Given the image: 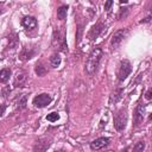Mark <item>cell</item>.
<instances>
[{
    "mask_svg": "<svg viewBox=\"0 0 152 152\" xmlns=\"http://www.w3.org/2000/svg\"><path fill=\"white\" fill-rule=\"evenodd\" d=\"M102 56H103V51L100 48H94L89 52V55L87 57V61H86V64H84V70L88 75H93V74L96 72Z\"/></svg>",
    "mask_w": 152,
    "mask_h": 152,
    "instance_id": "1",
    "label": "cell"
},
{
    "mask_svg": "<svg viewBox=\"0 0 152 152\" xmlns=\"http://www.w3.org/2000/svg\"><path fill=\"white\" fill-rule=\"evenodd\" d=\"M127 120H128V114H127V108L124 107V108H120L115 116H114V127L116 131L121 132L126 128V125H127Z\"/></svg>",
    "mask_w": 152,
    "mask_h": 152,
    "instance_id": "2",
    "label": "cell"
},
{
    "mask_svg": "<svg viewBox=\"0 0 152 152\" xmlns=\"http://www.w3.org/2000/svg\"><path fill=\"white\" fill-rule=\"evenodd\" d=\"M132 71V65H131V62L128 59H124L121 61L120 65H119V69H118V80L119 81H125L127 78V76L131 74Z\"/></svg>",
    "mask_w": 152,
    "mask_h": 152,
    "instance_id": "3",
    "label": "cell"
},
{
    "mask_svg": "<svg viewBox=\"0 0 152 152\" xmlns=\"http://www.w3.org/2000/svg\"><path fill=\"white\" fill-rule=\"evenodd\" d=\"M52 101V97L50 94H46V93H43V94H39V95H36L32 100V103L34 107L37 108H44L46 107L48 104H50Z\"/></svg>",
    "mask_w": 152,
    "mask_h": 152,
    "instance_id": "4",
    "label": "cell"
},
{
    "mask_svg": "<svg viewBox=\"0 0 152 152\" xmlns=\"http://www.w3.org/2000/svg\"><path fill=\"white\" fill-rule=\"evenodd\" d=\"M127 36V30L125 28H121V30H118L110 38V48L112 49H118L119 45L124 42V39L126 38Z\"/></svg>",
    "mask_w": 152,
    "mask_h": 152,
    "instance_id": "5",
    "label": "cell"
},
{
    "mask_svg": "<svg viewBox=\"0 0 152 152\" xmlns=\"http://www.w3.org/2000/svg\"><path fill=\"white\" fill-rule=\"evenodd\" d=\"M50 145H51V139L48 137H42L33 145V151L34 152H46L48 148L50 147Z\"/></svg>",
    "mask_w": 152,
    "mask_h": 152,
    "instance_id": "6",
    "label": "cell"
},
{
    "mask_svg": "<svg viewBox=\"0 0 152 152\" xmlns=\"http://www.w3.org/2000/svg\"><path fill=\"white\" fill-rule=\"evenodd\" d=\"M21 26L26 30V31H33L37 28L38 26V21L34 17H31V15H26L21 19Z\"/></svg>",
    "mask_w": 152,
    "mask_h": 152,
    "instance_id": "7",
    "label": "cell"
},
{
    "mask_svg": "<svg viewBox=\"0 0 152 152\" xmlns=\"http://www.w3.org/2000/svg\"><path fill=\"white\" fill-rule=\"evenodd\" d=\"M109 141L110 139L109 138H106V137H102V138H97L95 140H93L90 142V148L93 151H99L101 148H104L106 146L109 145Z\"/></svg>",
    "mask_w": 152,
    "mask_h": 152,
    "instance_id": "8",
    "label": "cell"
},
{
    "mask_svg": "<svg viewBox=\"0 0 152 152\" xmlns=\"http://www.w3.org/2000/svg\"><path fill=\"white\" fill-rule=\"evenodd\" d=\"M103 28H104V25H103V23H101V21H99V23H96L95 25H93L91 28H90V31H89V33H88L89 39H90V40H95V39L102 33Z\"/></svg>",
    "mask_w": 152,
    "mask_h": 152,
    "instance_id": "9",
    "label": "cell"
},
{
    "mask_svg": "<svg viewBox=\"0 0 152 152\" xmlns=\"http://www.w3.org/2000/svg\"><path fill=\"white\" fill-rule=\"evenodd\" d=\"M144 112H145V106L142 103L138 104L135 110H134V126H139L142 120H144Z\"/></svg>",
    "mask_w": 152,
    "mask_h": 152,
    "instance_id": "10",
    "label": "cell"
},
{
    "mask_svg": "<svg viewBox=\"0 0 152 152\" xmlns=\"http://www.w3.org/2000/svg\"><path fill=\"white\" fill-rule=\"evenodd\" d=\"M34 55H36L34 49H32V48H23L21 52L19 53V59L23 61V62H26V61H30Z\"/></svg>",
    "mask_w": 152,
    "mask_h": 152,
    "instance_id": "11",
    "label": "cell"
},
{
    "mask_svg": "<svg viewBox=\"0 0 152 152\" xmlns=\"http://www.w3.org/2000/svg\"><path fill=\"white\" fill-rule=\"evenodd\" d=\"M26 80H27V75L25 71H18L15 77H14V83L13 86L14 87H24V84L26 83Z\"/></svg>",
    "mask_w": 152,
    "mask_h": 152,
    "instance_id": "12",
    "label": "cell"
},
{
    "mask_svg": "<svg viewBox=\"0 0 152 152\" xmlns=\"http://www.w3.org/2000/svg\"><path fill=\"white\" fill-rule=\"evenodd\" d=\"M122 94H124V90H122L121 88L115 89V90L112 93L110 97H109V103H116L118 101H120L121 97H122Z\"/></svg>",
    "mask_w": 152,
    "mask_h": 152,
    "instance_id": "13",
    "label": "cell"
},
{
    "mask_svg": "<svg viewBox=\"0 0 152 152\" xmlns=\"http://www.w3.org/2000/svg\"><path fill=\"white\" fill-rule=\"evenodd\" d=\"M11 69L8 68H5V69H1L0 70V83H6L8 80H10V76H11Z\"/></svg>",
    "mask_w": 152,
    "mask_h": 152,
    "instance_id": "14",
    "label": "cell"
},
{
    "mask_svg": "<svg viewBox=\"0 0 152 152\" xmlns=\"http://www.w3.org/2000/svg\"><path fill=\"white\" fill-rule=\"evenodd\" d=\"M66 13H68V6L66 5H62L57 8V18L59 20H64L66 18Z\"/></svg>",
    "mask_w": 152,
    "mask_h": 152,
    "instance_id": "15",
    "label": "cell"
},
{
    "mask_svg": "<svg viewBox=\"0 0 152 152\" xmlns=\"http://www.w3.org/2000/svg\"><path fill=\"white\" fill-rule=\"evenodd\" d=\"M61 62H62V58L58 53H53L50 57V64H51L52 68H58L61 65Z\"/></svg>",
    "mask_w": 152,
    "mask_h": 152,
    "instance_id": "16",
    "label": "cell"
},
{
    "mask_svg": "<svg viewBox=\"0 0 152 152\" xmlns=\"http://www.w3.org/2000/svg\"><path fill=\"white\" fill-rule=\"evenodd\" d=\"M34 71H36V74H37L38 76H44V75L48 72L46 68H45L42 63H37V64H36V66H34Z\"/></svg>",
    "mask_w": 152,
    "mask_h": 152,
    "instance_id": "17",
    "label": "cell"
},
{
    "mask_svg": "<svg viewBox=\"0 0 152 152\" xmlns=\"http://www.w3.org/2000/svg\"><path fill=\"white\" fill-rule=\"evenodd\" d=\"M145 146H146L145 141L140 140V141H138V142H137V144L133 146V148H132V152H144V150H145Z\"/></svg>",
    "mask_w": 152,
    "mask_h": 152,
    "instance_id": "18",
    "label": "cell"
},
{
    "mask_svg": "<svg viewBox=\"0 0 152 152\" xmlns=\"http://www.w3.org/2000/svg\"><path fill=\"white\" fill-rule=\"evenodd\" d=\"M45 119H46L48 121H50V122H55V121L59 120V114H58L57 112H51V113H49V114L45 116Z\"/></svg>",
    "mask_w": 152,
    "mask_h": 152,
    "instance_id": "19",
    "label": "cell"
},
{
    "mask_svg": "<svg viewBox=\"0 0 152 152\" xmlns=\"http://www.w3.org/2000/svg\"><path fill=\"white\" fill-rule=\"evenodd\" d=\"M127 14H128V8L127 7H121L120 8V11H119V14H118V18H119V20H121V19H124V18H126L127 17Z\"/></svg>",
    "mask_w": 152,
    "mask_h": 152,
    "instance_id": "20",
    "label": "cell"
},
{
    "mask_svg": "<svg viewBox=\"0 0 152 152\" xmlns=\"http://www.w3.org/2000/svg\"><path fill=\"white\" fill-rule=\"evenodd\" d=\"M25 107H26V96H23L18 102V108L19 109H24Z\"/></svg>",
    "mask_w": 152,
    "mask_h": 152,
    "instance_id": "21",
    "label": "cell"
},
{
    "mask_svg": "<svg viewBox=\"0 0 152 152\" xmlns=\"http://www.w3.org/2000/svg\"><path fill=\"white\" fill-rule=\"evenodd\" d=\"M151 97H152V89L150 88V89L146 91V94H145V99H146V100H151Z\"/></svg>",
    "mask_w": 152,
    "mask_h": 152,
    "instance_id": "22",
    "label": "cell"
},
{
    "mask_svg": "<svg viewBox=\"0 0 152 152\" xmlns=\"http://www.w3.org/2000/svg\"><path fill=\"white\" fill-rule=\"evenodd\" d=\"M5 110H6V104H5V103L0 104V116H2V115H4Z\"/></svg>",
    "mask_w": 152,
    "mask_h": 152,
    "instance_id": "23",
    "label": "cell"
},
{
    "mask_svg": "<svg viewBox=\"0 0 152 152\" xmlns=\"http://www.w3.org/2000/svg\"><path fill=\"white\" fill-rule=\"evenodd\" d=\"M112 5H113V1H107V2L104 4V10H106V11H109V8H110Z\"/></svg>",
    "mask_w": 152,
    "mask_h": 152,
    "instance_id": "24",
    "label": "cell"
},
{
    "mask_svg": "<svg viewBox=\"0 0 152 152\" xmlns=\"http://www.w3.org/2000/svg\"><path fill=\"white\" fill-rule=\"evenodd\" d=\"M150 19H151V17H147V18L142 19V20H141V23H147V21H150Z\"/></svg>",
    "mask_w": 152,
    "mask_h": 152,
    "instance_id": "25",
    "label": "cell"
},
{
    "mask_svg": "<svg viewBox=\"0 0 152 152\" xmlns=\"http://www.w3.org/2000/svg\"><path fill=\"white\" fill-rule=\"evenodd\" d=\"M55 152H65L64 150H58V151H55Z\"/></svg>",
    "mask_w": 152,
    "mask_h": 152,
    "instance_id": "26",
    "label": "cell"
},
{
    "mask_svg": "<svg viewBox=\"0 0 152 152\" xmlns=\"http://www.w3.org/2000/svg\"><path fill=\"white\" fill-rule=\"evenodd\" d=\"M1 13H2V11H1V10H0V14H1Z\"/></svg>",
    "mask_w": 152,
    "mask_h": 152,
    "instance_id": "27",
    "label": "cell"
},
{
    "mask_svg": "<svg viewBox=\"0 0 152 152\" xmlns=\"http://www.w3.org/2000/svg\"><path fill=\"white\" fill-rule=\"evenodd\" d=\"M106 152H113V151H106Z\"/></svg>",
    "mask_w": 152,
    "mask_h": 152,
    "instance_id": "28",
    "label": "cell"
},
{
    "mask_svg": "<svg viewBox=\"0 0 152 152\" xmlns=\"http://www.w3.org/2000/svg\"><path fill=\"white\" fill-rule=\"evenodd\" d=\"M0 59H1V57H0Z\"/></svg>",
    "mask_w": 152,
    "mask_h": 152,
    "instance_id": "29",
    "label": "cell"
}]
</instances>
